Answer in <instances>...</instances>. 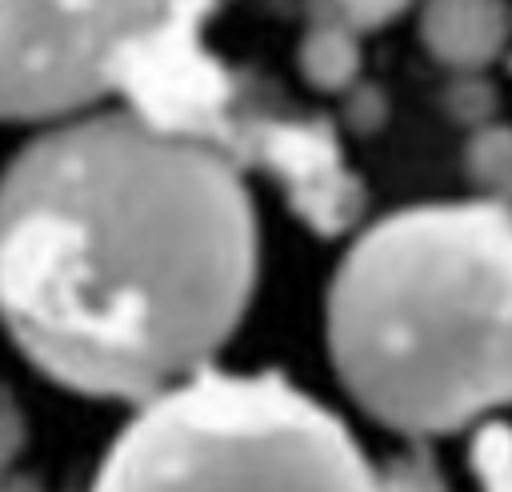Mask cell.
<instances>
[{
	"instance_id": "cell-5",
	"label": "cell",
	"mask_w": 512,
	"mask_h": 492,
	"mask_svg": "<svg viewBox=\"0 0 512 492\" xmlns=\"http://www.w3.org/2000/svg\"><path fill=\"white\" fill-rule=\"evenodd\" d=\"M376 492H444L432 468L424 464H400L388 480H376Z\"/></svg>"
},
{
	"instance_id": "cell-6",
	"label": "cell",
	"mask_w": 512,
	"mask_h": 492,
	"mask_svg": "<svg viewBox=\"0 0 512 492\" xmlns=\"http://www.w3.org/2000/svg\"><path fill=\"white\" fill-rule=\"evenodd\" d=\"M332 4H340L352 20H360V24H372V20H380V16H388L400 0H332Z\"/></svg>"
},
{
	"instance_id": "cell-4",
	"label": "cell",
	"mask_w": 512,
	"mask_h": 492,
	"mask_svg": "<svg viewBox=\"0 0 512 492\" xmlns=\"http://www.w3.org/2000/svg\"><path fill=\"white\" fill-rule=\"evenodd\" d=\"M156 20L160 0H0V116L100 96Z\"/></svg>"
},
{
	"instance_id": "cell-2",
	"label": "cell",
	"mask_w": 512,
	"mask_h": 492,
	"mask_svg": "<svg viewBox=\"0 0 512 492\" xmlns=\"http://www.w3.org/2000/svg\"><path fill=\"white\" fill-rule=\"evenodd\" d=\"M328 348L352 400L400 432H452L512 404V216L436 204L344 256Z\"/></svg>"
},
{
	"instance_id": "cell-1",
	"label": "cell",
	"mask_w": 512,
	"mask_h": 492,
	"mask_svg": "<svg viewBox=\"0 0 512 492\" xmlns=\"http://www.w3.org/2000/svg\"><path fill=\"white\" fill-rule=\"evenodd\" d=\"M252 268L236 172L152 124L60 128L0 180V320L76 392H168L236 328Z\"/></svg>"
},
{
	"instance_id": "cell-3",
	"label": "cell",
	"mask_w": 512,
	"mask_h": 492,
	"mask_svg": "<svg viewBox=\"0 0 512 492\" xmlns=\"http://www.w3.org/2000/svg\"><path fill=\"white\" fill-rule=\"evenodd\" d=\"M92 492H376L348 428L276 376L200 372L108 448Z\"/></svg>"
}]
</instances>
